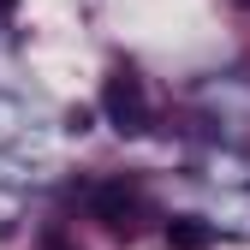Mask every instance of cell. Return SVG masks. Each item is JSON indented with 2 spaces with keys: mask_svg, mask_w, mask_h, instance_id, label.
I'll list each match as a JSON object with an SVG mask.
<instances>
[{
  "mask_svg": "<svg viewBox=\"0 0 250 250\" xmlns=\"http://www.w3.org/2000/svg\"><path fill=\"white\" fill-rule=\"evenodd\" d=\"M102 113L113 119V131L143 137V131H149V96H143V83H137L131 72H113V78L102 83Z\"/></svg>",
  "mask_w": 250,
  "mask_h": 250,
  "instance_id": "6da1fadb",
  "label": "cell"
},
{
  "mask_svg": "<svg viewBox=\"0 0 250 250\" xmlns=\"http://www.w3.org/2000/svg\"><path fill=\"white\" fill-rule=\"evenodd\" d=\"M137 214H143V191L137 185H102L96 191V221L113 232H137Z\"/></svg>",
  "mask_w": 250,
  "mask_h": 250,
  "instance_id": "7a4b0ae2",
  "label": "cell"
},
{
  "mask_svg": "<svg viewBox=\"0 0 250 250\" xmlns=\"http://www.w3.org/2000/svg\"><path fill=\"white\" fill-rule=\"evenodd\" d=\"M167 244L173 250H208L214 244V227L197 221V214H179V221H167Z\"/></svg>",
  "mask_w": 250,
  "mask_h": 250,
  "instance_id": "3957f363",
  "label": "cell"
},
{
  "mask_svg": "<svg viewBox=\"0 0 250 250\" xmlns=\"http://www.w3.org/2000/svg\"><path fill=\"white\" fill-rule=\"evenodd\" d=\"M48 250H78V244L72 238H48Z\"/></svg>",
  "mask_w": 250,
  "mask_h": 250,
  "instance_id": "277c9868",
  "label": "cell"
},
{
  "mask_svg": "<svg viewBox=\"0 0 250 250\" xmlns=\"http://www.w3.org/2000/svg\"><path fill=\"white\" fill-rule=\"evenodd\" d=\"M238 6H250V0H238Z\"/></svg>",
  "mask_w": 250,
  "mask_h": 250,
  "instance_id": "5b68a950",
  "label": "cell"
}]
</instances>
